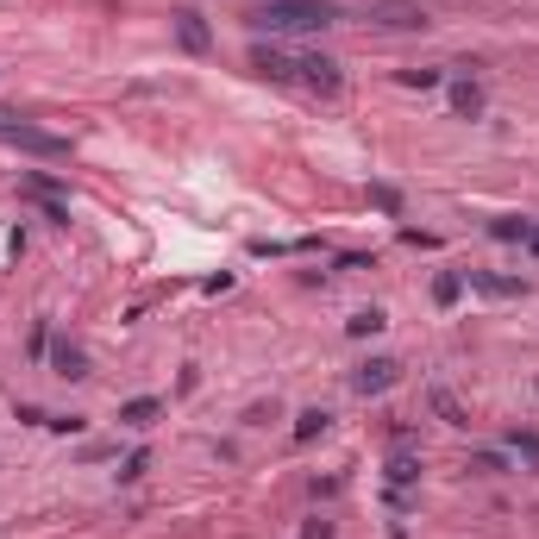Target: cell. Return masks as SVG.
<instances>
[{
    "label": "cell",
    "instance_id": "obj_4",
    "mask_svg": "<svg viewBox=\"0 0 539 539\" xmlns=\"http://www.w3.org/2000/svg\"><path fill=\"white\" fill-rule=\"evenodd\" d=\"M251 69L270 82H301V57L283 51V44H251Z\"/></svg>",
    "mask_w": 539,
    "mask_h": 539
},
{
    "label": "cell",
    "instance_id": "obj_1",
    "mask_svg": "<svg viewBox=\"0 0 539 539\" xmlns=\"http://www.w3.org/2000/svg\"><path fill=\"white\" fill-rule=\"evenodd\" d=\"M339 19L333 0H264L251 13V26H270V32H326Z\"/></svg>",
    "mask_w": 539,
    "mask_h": 539
},
{
    "label": "cell",
    "instance_id": "obj_18",
    "mask_svg": "<svg viewBox=\"0 0 539 539\" xmlns=\"http://www.w3.org/2000/svg\"><path fill=\"white\" fill-rule=\"evenodd\" d=\"M514 452H521V458H533V464H539V433H514Z\"/></svg>",
    "mask_w": 539,
    "mask_h": 539
},
{
    "label": "cell",
    "instance_id": "obj_16",
    "mask_svg": "<svg viewBox=\"0 0 539 539\" xmlns=\"http://www.w3.org/2000/svg\"><path fill=\"white\" fill-rule=\"evenodd\" d=\"M377 326H383V314H377V308H364V314H351V333H358V339H364V333H377Z\"/></svg>",
    "mask_w": 539,
    "mask_h": 539
},
{
    "label": "cell",
    "instance_id": "obj_21",
    "mask_svg": "<svg viewBox=\"0 0 539 539\" xmlns=\"http://www.w3.org/2000/svg\"><path fill=\"white\" fill-rule=\"evenodd\" d=\"M145 464H151V458H145V452H132V458H126V464H120V477H126V483H132V477H145Z\"/></svg>",
    "mask_w": 539,
    "mask_h": 539
},
{
    "label": "cell",
    "instance_id": "obj_14",
    "mask_svg": "<svg viewBox=\"0 0 539 539\" xmlns=\"http://www.w3.org/2000/svg\"><path fill=\"white\" fill-rule=\"evenodd\" d=\"M452 107H458V113H471V120H477V113H483V95H477V82H458V88H452Z\"/></svg>",
    "mask_w": 539,
    "mask_h": 539
},
{
    "label": "cell",
    "instance_id": "obj_13",
    "mask_svg": "<svg viewBox=\"0 0 539 539\" xmlns=\"http://www.w3.org/2000/svg\"><path fill=\"white\" fill-rule=\"evenodd\" d=\"M326 420H333L326 408H308V414L295 420V439H301V445H308V439H320V433H326Z\"/></svg>",
    "mask_w": 539,
    "mask_h": 539
},
{
    "label": "cell",
    "instance_id": "obj_3",
    "mask_svg": "<svg viewBox=\"0 0 539 539\" xmlns=\"http://www.w3.org/2000/svg\"><path fill=\"white\" fill-rule=\"evenodd\" d=\"M370 26H383V32H420L427 26V7L420 0H370Z\"/></svg>",
    "mask_w": 539,
    "mask_h": 539
},
{
    "label": "cell",
    "instance_id": "obj_12",
    "mask_svg": "<svg viewBox=\"0 0 539 539\" xmlns=\"http://www.w3.org/2000/svg\"><path fill=\"white\" fill-rule=\"evenodd\" d=\"M414 477H420V458H414V452H395V458H389V483H395V489H408Z\"/></svg>",
    "mask_w": 539,
    "mask_h": 539
},
{
    "label": "cell",
    "instance_id": "obj_2",
    "mask_svg": "<svg viewBox=\"0 0 539 539\" xmlns=\"http://www.w3.org/2000/svg\"><path fill=\"white\" fill-rule=\"evenodd\" d=\"M0 145H19V151H32V157H69V138L32 126L26 113H0Z\"/></svg>",
    "mask_w": 539,
    "mask_h": 539
},
{
    "label": "cell",
    "instance_id": "obj_15",
    "mask_svg": "<svg viewBox=\"0 0 539 539\" xmlns=\"http://www.w3.org/2000/svg\"><path fill=\"white\" fill-rule=\"evenodd\" d=\"M458 289H464V276H452V270H445L439 283H433V301H445V308H452V301H458Z\"/></svg>",
    "mask_w": 539,
    "mask_h": 539
},
{
    "label": "cell",
    "instance_id": "obj_20",
    "mask_svg": "<svg viewBox=\"0 0 539 539\" xmlns=\"http://www.w3.org/2000/svg\"><path fill=\"white\" fill-rule=\"evenodd\" d=\"M433 402H439V414H445V420H452V427H464V408L452 402V395H433Z\"/></svg>",
    "mask_w": 539,
    "mask_h": 539
},
{
    "label": "cell",
    "instance_id": "obj_7",
    "mask_svg": "<svg viewBox=\"0 0 539 539\" xmlns=\"http://www.w3.org/2000/svg\"><path fill=\"white\" fill-rule=\"evenodd\" d=\"M176 38H182V51H207V44H214V38H207V26H201V13H176Z\"/></svg>",
    "mask_w": 539,
    "mask_h": 539
},
{
    "label": "cell",
    "instance_id": "obj_19",
    "mask_svg": "<svg viewBox=\"0 0 539 539\" xmlns=\"http://www.w3.org/2000/svg\"><path fill=\"white\" fill-rule=\"evenodd\" d=\"M370 201H377L383 214H395V207H402V195H395V189H383V182H377V189H370Z\"/></svg>",
    "mask_w": 539,
    "mask_h": 539
},
{
    "label": "cell",
    "instance_id": "obj_23",
    "mask_svg": "<svg viewBox=\"0 0 539 539\" xmlns=\"http://www.w3.org/2000/svg\"><path fill=\"white\" fill-rule=\"evenodd\" d=\"M527 251H533V257H539V226H533V239H527Z\"/></svg>",
    "mask_w": 539,
    "mask_h": 539
},
{
    "label": "cell",
    "instance_id": "obj_6",
    "mask_svg": "<svg viewBox=\"0 0 539 539\" xmlns=\"http://www.w3.org/2000/svg\"><path fill=\"white\" fill-rule=\"evenodd\" d=\"M301 82L320 88V95H339V63L333 57H301Z\"/></svg>",
    "mask_w": 539,
    "mask_h": 539
},
{
    "label": "cell",
    "instance_id": "obj_22",
    "mask_svg": "<svg viewBox=\"0 0 539 539\" xmlns=\"http://www.w3.org/2000/svg\"><path fill=\"white\" fill-rule=\"evenodd\" d=\"M471 464H477V471H508V458H502V452H477Z\"/></svg>",
    "mask_w": 539,
    "mask_h": 539
},
{
    "label": "cell",
    "instance_id": "obj_17",
    "mask_svg": "<svg viewBox=\"0 0 539 539\" xmlns=\"http://www.w3.org/2000/svg\"><path fill=\"white\" fill-rule=\"evenodd\" d=\"M408 88H439V69H402Z\"/></svg>",
    "mask_w": 539,
    "mask_h": 539
},
{
    "label": "cell",
    "instance_id": "obj_10",
    "mask_svg": "<svg viewBox=\"0 0 539 539\" xmlns=\"http://www.w3.org/2000/svg\"><path fill=\"white\" fill-rule=\"evenodd\" d=\"M489 232H496L502 245H527L533 239V220H489Z\"/></svg>",
    "mask_w": 539,
    "mask_h": 539
},
{
    "label": "cell",
    "instance_id": "obj_8",
    "mask_svg": "<svg viewBox=\"0 0 539 539\" xmlns=\"http://www.w3.org/2000/svg\"><path fill=\"white\" fill-rule=\"evenodd\" d=\"M157 414H163V408H157V395H138V402H126V408H120V427H132V433H145V427H151Z\"/></svg>",
    "mask_w": 539,
    "mask_h": 539
},
{
    "label": "cell",
    "instance_id": "obj_9",
    "mask_svg": "<svg viewBox=\"0 0 539 539\" xmlns=\"http://www.w3.org/2000/svg\"><path fill=\"white\" fill-rule=\"evenodd\" d=\"M57 377H69V383L88 377V351H82V345H69V339L57 345Z\"/></svg>",
    "mask_w": 539,
    "mask_h": 539
},
{
    "label": "cell",
    "instance_id": "obj_11",
    "mask_svg": "<svg viewBox=\"0 0 539 539\" xmlns=\"http://www.w3.org/2000/svg\"><path fill=\"white\" fill-rule=\"evenodd\" d=\"M471 283H477L483 295H502V301H508V295H521V283H514V276H489V270H471Z\"/></svg>",
    "mask_w": 539,
    "mask_h": 539
},
{
    "label": "cell",
    "instance_id": "obj_5",
    "mask_svg": "<svg viewBox=\"0 0 539 539\" xmlns=\"http://www.w3.org/2000/svg\"><path fill=\"white\" fill-rule=\"evenodd\" d=\"M395 370H402L395 358H370V364H358V377H351V389H358V395H383V389L395 383Z\"/></svg>",
    "mask_w": 539,
    "mask_h": 539
}]
</instances>
